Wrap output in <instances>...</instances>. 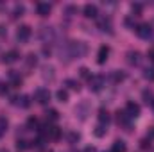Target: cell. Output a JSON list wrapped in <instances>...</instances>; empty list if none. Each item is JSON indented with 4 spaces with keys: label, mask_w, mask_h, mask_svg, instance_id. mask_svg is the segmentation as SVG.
<instances>
[{
    "label": "cell",
    "mask_w": 154,
    "mask_h": 152,
    "mask_svg": "<svg viewBox=\"0 0 154 152\" xmlns=\"http://www.w3.org/2000/svg\"><path fill=\"white\" fill-rule=\"evenodd\" d=\"M86 50H88V48H86V45H84L82 41H66V43L61 47L59 56H61V61L70 63L74 57H81V56H84Z\"/></svg>",
    "instance_id": "1"
},
{
    "label": "cell",
    "mask_w": 154,
    "mask_h": 152,
    "mask_svg": "<svg viewBox=\"0 0 154 152\" xmlns=\"http://www.w3.org/2000/svg\"><path fill=\"white\" fill-rule=\"evenodd\" d=\"M34 100L41 104V106H45V104H48V100H50V91L47 90V88H39L34 91Z\"/></svg>",
    "instance_id": "2"
},
{
    "label": "cell",
    "mask_w": 154,
    "mask_h": 152,
    "mask_svg": "<svg viewBox=\"0 0 154 152\" xmlns=\"http://www.w3.org/2000/svg\"><path fill=\"white\" fill-rule=\"evenodd\" d=\"M136 34L142 39H149L152 36V25H151V23H140V25L136 27Z\"/></svg>",
    "instance_id": "3"
},
{
    "label": "cell",
    "mask_w": 154,
    "mask_h": 152,
    "mask_svg": "<svg viewBox=\"0 0 154 152\" xmlns=\"http://www.w3.org/2000/svg\"><path fill=\"white\" fill-rule=\"evenodd\" d=\"M88 84H90V90L91 91H100L102 86H104V77L102 75H91L88 79Z\"/></svg>",
    "instance_id": "4"
},
{
    "label": "cell",
    "mask_w": 154,
    "mask_h": 152,
    "mask_svg": "<svg viewBox=\"0 0 154 152\" xmlns=\"http://www.w3.org/2000/svg\"><path fill=\"white\" fill-rule=\"evenodd\" d=\"M31 34H32V31H31L29 25H20L18 31H16V39L22 41V43H25V41H29Z\"/></svg>",
    "instance_id": "5"
},
{
    "label": "cell",
    "mask_w": 154,
    "mask_h": 152,
    "mask_svg": "<svg viewBox=\"0 0 154 152\" xmlns=\"http://www.w3.org/2000/svg\"><path fill=\"white\" fill-rule=\"evenodd\" d=\"M39 38L41 41L47 45V43H52L54 39H56V31L52 29V27H43L41 29V32H39Z\"/></svg>",
    "instance_id": "6"
},
{
    "label": "cell",
    "mask_w": 154,
    "mask_h": 152,
    "mask_svg": "<svg viewBox=\"0 0 154 152\" xmlns=\"http://www.w3.org/2000/svg\"><path fill=\"white\" fill-rule=\"evenodd\" d=\"M41 129H45V131H41V134H47V138H50V140L61 138V129L56 125H48V127H41Z\"/></svg>",
    "instance_id": "7"
},
{
    "label": "cell",
    "mask_w": 154,
    "mask_h": 152,
    "mask_svg": "<svg viewBox=\"0 0 154 152\" xmlns=\"http://www.w3.org/2000/svg\"><path fill=\"white\" fill-rule=\"evenodd\" d=\"M99 29L100 31H104V32H113V22H111V18L109 16H102V18H99Z\"/></svg>",
    "instance_id": "8"
},
{
    "label": "cell",
    "mask_w": 154,
    "mask_h": 152,
    "mask_svg": "<svg viewBox=\"0 0 154 152\" xmlns=\"http://www.w3.org/2000/svg\"><path fill=\"white\" fill-rule=\"evenodd\" d=\"M125 114H127L129 118H136V116L140 114V106H138L136 102H127V104H125Z\"/></svg>",
    "instance_id": "9"
},
{
    "label": "cell",
    "mask_w": 154,
    "mask_h": 152,
    "mask_svg": "<svg viewBox=\"0 0 154 152\" xmlns=\"http://www.w3.org/2000/svg\"><path fill=\"white\" fill-rule=\"evenodd\" d=\"M108 56H109V47L108 45H102L99 48V52H97V63L99 65H104L108 61Z\"/></svg>",
    "instance_id": "10"
},
{
    "label": "cell",
    "mask_w": 154,
    "mask_h": 152,
    "mask_svg": "<svg viewBox=\"0 0 154 152\" xmlns=\"http://www.w3.org/2000/svg\"><path fill=\"white\" fill-rule=\"evenodd\" d=\"M50 11H52V5L48 2H38L36 4V13H38L39 16H48Z\"/></svg>",
    "instance_id": "11"
},
{
    "label": "cell",
    "mask_w": 154,
    "mask_h": 152,
    "mask_svg": "<svg viewBox=\"0 0 154 152\" xmlns=\"http://www.w3.org/2000/svg\"><path fill=\"white\" fill-rule=\"evenodd\" d=\"M18 59H20V52H18V50H9V52H5V54H4V57H2V61H4V63H7V65L16 63Z\"/></svg>",
    "instance_id": "12"
},
{
    "label": "cell",
    "mask_w": 154,
    "mask_h": 152,
    "mask_svg": "<svg viewBox=\"0 0 154 152\" xmlns=\"http://www.w3.org/2000/svg\"><path fill=\"white\" fill-rule=\"evenodd\" d=\"M9 86H13V88H20L22 86V77H20V74L16 70L9 72Z\"/></svg>",
    "instance_id": "13"
},
{
    "label": "cell",
    "mask_w": 154,
    "mask_h": 152,
    "mask_svg": "<svg viewBox=\"0 0 154 152\" xmlns=\"http://www.w3.org/2000/svg\"><path fill=\"white\" fill-rule=\"evenodd\" d=\"M82 11H84V16L86 18H97V14H99V9H97L95 4H86Z\"/></svg>",
    "instance_id": "14"
},
{
    "label": "cell",
    "mask_w": 154,
    "mask_h": 152,
    "mask_svg": "<svg viewBox=\"0 0 154 152\" xmlns=\"http://www.w3.org/2000/svg\"><path fill=\"white\" fill-rule=\"evenodd\" d=\"M13 104H16V106H20V108H29V106H31V99H29L27 95L14 97V99H13Z\"/></svg>",
    "instance_id": "15"
},
{
    "label": "cell",
    "mask_w": 154,
    "mask_h": 152,
    "mask_svg": "<svg viewBox=\"0 0 154 152\" xmlns=\"http://www.w3.org/2000/svg\"><path fill=\"white\" fill-rule=\"evenodd\" d=\"M41 72H43V79L47 81H54V77H56V74H54V66H50V65H45L43 68H41Z\"/></svg>",
    "instance_id": "16"
},
{
    "label": "cell",
    "mask_w": 154,
    "mask_h": 152,
    "mask_svg": "<svg viewBox=\"0 0 154 152\" xmlns=\"http://www.w3.org/2000/svg\"><path fill=\"white\" fill-rule=\"evenodd\" d=\"M140 52H136V50H131V52H127V63L129 65H138L140 63Z\"/></svg>",
    "instance_id": "17"
},
{
    "label": "cell",
    "mask_w": 154,
    "mask_h": 152,
    "mask_svg": "<svg viewBox=\"0 0 154 152\" xmlns=\"http://www.w3.org/2000/svg\"><path fill=\"white\" fill-rule=\"evenodd\" d=\"M116 122L124 127H129V116L125 114V111H116Z\"/></svg>",
    "instance_id": "18"
},
{
    "label": "cell",
    "mask_w": 154,
    "mask_h": 152,
    "mask_svg": "<svg viewBox=\"0 0 154 152\" xmlns=\"http://www.w3.org/2000/svg\"><path fill=\"white\" fill-rule=\"evenodd\" d=\"M125 141L124 140H115L113 145H111V152H125Z\"/></svg>",
    "instance_id": "19"
},
{
    "label": "cell",
    "mask_w": 154,
    "mask_h": 152,
    "mask_svg": "<svg viewBox=\"0 0 154 152\" xmlns=\"http://www.w3.org/2000/svg\"><path fill=\"white\" fill-rule=\"evenodd\" d=\"M109 120H111V118H109V113H108V111H104V109L99 111V123H100V125H106V127H108Z\"/></svg>",
    "instance_id": "20"
},
{
    "label": "cell",
    "mask_w": 154,
    "mask_h": 152,
    "mask_svg": "<svg viewBox=\"0 0 154 152\" xmlns=\"http://www.w3.org/2000/svg\"><path fill=\"white\" fill-rule=\"evenodd\" d=\"M36 65H38L36 54H29V56L25 57V66H27V68H32V66H36Z\"/></svg>",
    "instance_id": "21"
},
{
    "label": "cell",
    "mask_w": 154,
    "mask_h": 152,
    "mask_svg": "<svg viewBox=\"0 0 154 152\" xmlns=\"http://www.w3.org/2000/svg\"><path fill=\"white\" fill-rule=\"evenodd\" d=\"M23 11H25V9H23V5H22V4H16V5H14V9H13V13H11V18H18V16H22V14H23Z\"/></svg>",
    "instance_id": "22"
},
{
    "label": "cell",
    "mask_w": 154,
    "mask_h": 152,
    "mask_svg": "<svg viewBox=\"0 0 154 152\" xmlns=\"http://www.w3.org/2000/svg\"><path fill=\"white\" fill-rule=\"evenodd\" d=\"M124 79H125V74H124V72H118V70H115V72L111 74V81H113L115 84H116V82H122Z\"/></svg>",
    "instance_id": "23"
},
{
    "label": "cell",
    "mask_w": 154,
    "mask_h": 152,
    "mask_svg": "<svg viewBox=\"0 0 154 152\" xmlns=\"http://www.w3.org/2000/svg\"><path fill=\"white\" fill-rule=\"evenodd\" d=\"M31 145H29V141H25V140H18L16 141V150L18 152H23V150H27Z\"/></svg>",
    "instance_id": "24"
},
{
    "label": "cell",
    "mask_w": 154,
    "mask_h": 152,
    "mask_svg": "<svg viewBox=\"0 0 154 152\" xmlns=\"http://www.w3.org/2000/svg\"><path fill=\"white\" fill-rule=\"evenodd\" d=\"M56 97H57L59 102H66V100H68V91H66V90H57Z\"/></svg>",
    "instance_id": "25"
},
{
    "label": "cell",
    "mask_w": 154,
    "mask_h": 152,
    "mask_svg": "<svg viewBox=\"0 0 154 152\" xmlns=\"http://www.w3.org/2000/svg\"><path fill=\"white\" fill-rule=\"evenodd\" d=\"M142 97H143V100H145L147 104H152V100H154V93L151 91V90H145V91L142 93Z\"/></svg>",
    "instance_id": "26"
},
{
    "label": "cell",
    "mask_w": 154,
    "mask_h": 152,
    "mask_svg": "<svg viewBox=\"0 0 154 152\" xmlns=\"http://www.w3.org/2000/svg\"><path fill=\"white\" fill-rule=\"evenodd\" d=\"M5 131H7V118L5 116H0V138L5 134Z\"/></svg>",
    "instance_id": "27"
},
{
    "label": "cell",
    "mask_w": 154,
    "mask_h": 152,
    "mask_svg": "<svg viewBox=\"0 0 154 152\" xmlns=\"http://www.w3.org/2000/svg\"><path fill=\"white\" fill-rule=\"evenodd\" d=\"M45 114H47V120H52V122H56V120L59 118V113H57L56 109H48Z\"/></svg>",
    "instance_id": "28"
},
{
    "label": "cell",
    "mask_w": 154,
    "mask_h": 152,
    "mask_svg": "<svg viewBox=\"0 0 154 152\" xmlns=\"http://www.w3.org/2000/svg\"><path fill=\"white\" fill-rule=\"evenodd\" d=\"M66 86H68L70 90H75V91H79V88H81V86H79V82L74 81V79H66Z\"/></svg>",
    "instance_id": "29"
},
{
    "label": "cell",
    "mask_w": 154,
    "mask_h": 152,
    "mask_svg": "<svg viewBox=\"0 0 154 152\" xmlns=\"http://www.w3.org/2000/svg\"><path fill=\"white\" fill-rule=\"evenodd\" d=\"M27 127H29V129H38V127H39L38 120H36L34 116H31V118L27 120Z\"/></svg>",
    "instance_id": "30"
},
{
    "label": "cell",
    "mask_w": 154,
    "mask_h": 152,
    "mask_svg": "<svg viewBox=\"0 0 154 152\" xmlns=\"http://www.w3.org/2000/svg\"><path fill=\"white\" fill-rule=\"evenodd\" d=\"M81 140V134L79 132H68V141L70 143H77Z\"/></svg>",
    "instance_id": "31"
},
{
    "label": "cell",
    "mask_w": 154,
    "mask_h": 152,
    "mask_svg": "<svg viewBox=\"0 0 154 152\" xmlns=\"http://www.w3.org/2000/svg\"><path fill=\"white\" fill-rule=\"evenodd\" d=\"M104 134H106V125H100L99 123L95 127V136H104Z\"/></svg>",
    "instance_id": "32"
},
{
    "label": "cell",
    "mask_w": 154,
    "mask_h": 152,
    "mask_svg": "<svg viewBox=\"0 0 154 152\" xmlns=\"http://www.w3.org/2000/svg\"><path fill=\"white\" fill-rule=\"evenodd\" d=\"M79 75L81 77H84V79H90V70H88V68H84V66H82V68H79Z\"/></svg>",
    "instance_id": "33"
},
{
    "label": "cell",
    "mask_w": 154,
    "mask_h": 152,
    "mask_svg": "<svg viewBox=\"0 0 154 152\" xmlns=\"http://www.w3.org/2000/svg\"><path fill=\"white\" fill-rule=\"evenodd\" d=\"M143 75H145V79H149V81H154V66L152 68H147Z\"/></svg>",
    "instance_id": "34"
},
{
    "label": "cell",
    "mask_w": 154,
    "mask_h": 152,
    "mask_svg": "<svg viewBox=\"0 0 154 152\" xmlns=\"http://www.w3.org/2000/svg\"><path fill=\"white\" fill-rule=\"evenodd\" d=\"M131 9L134 14H140L142 13V4H131Z\"/></svg>",
    "instance_id": "35"
},
{
    "label": "cell",
    "mask_w": 154,
    "mask_h": 152,
    "mask_svg": "<svg viewBox=\"0 0 154 152\" xmlns=\"http://www.w3.org/2000/svg\"><path fill=\"white\" fill-rule=\"evenodd\" d=\"M140 143H142V145H140L142 149H151V140H149V138H145V140H142Z\"/></svg>",
    "instance_id": "36"
},
{
    "label": "cell",
    "mask_w": 154,
    "mask_h": 152,
    "mask_svg": "<svg viewBox=\"0 0 154 152\" xmlns=\"http://www.w3.org/2000/svg\"><path fill=\"white\" fill-rule=\"evenodd\" d=\"M7 86H9V84H5V82H2V84H0V95H5V93L9 91V88H7Z\"/></svg>",
    "instance_id": "37"
},
{
    "label": "cell",
    "mask_w": 154,
    "mask_h": 152,
    "mask_svg": "<svg viewBox=\"0 0 154 152\" xmlns=\"http://www.w3.org/2000/svg\"><path fill=\"white\" fill-rule=\"evenodd\" d=\"M147 138H149V140H154V127H151V129H149V132H147Z\"/></svg>",
    "instance_id": "38"
},
{
    "label": "cell",
    "mask_w": 154,
    "mask_h": 152,
    "mask_svg": "<svg viewBox=\"0 0 154 152\" xmlns=\"http://www.w3.org/2000/svg\"><path fill=\"white\" fill-rule=\"evenodd\" d=\"M147 57H149V59H151V61L154 63V48H152V50H149V52H147Z\"/></svg>",
    "instance_id": "39"
},
{
    "label": "cell",
    "mask_w": 154,
    "mask_h": 152,
    "mask_svg": "<svg viewBox=\"0 0 154 152\" xmlns=\"http://www.w3.org/2000/svg\"><path fill=\"white\" fill-rule=\"evenodd\" d=\"M43 54H45V56H50V47L45 45V47H43Z\"/></svg>",
    "instance_id": "40"
},
{
    "label": "cell",
    "mask_w": 154,
    "mask_h": 152,
    "mask_svg": "<svg viewBox=\"0 0 154 152\" xmlns=\"http://www.w3.org/2000/svg\"><path fill=\"white\" fill-rule=\"evenodd\" d=\"M5 34H7V29L4 25H0V36H5Z\"/></svg>",
    "instance_id": "41"
},
{
    "label": "cell",
    "mask_w": 154,
    "mask_h": 152,
    "mask_svg": "<svg viewBox=\"0 0 154 152\" xmlns=\"http://www.w3.org/2000/svg\"><path fill=\"white\" fill-rule=\"evenodd\" d=\"M84 152H95V149H93V147H86V150Z\"/></svg>",
    "instance_id": "42"
},
{
    "label": "cell",
    "mask_w": 154,
    "mask_h": 152,
    "mask_svg": "<svg viewBox=\"0 0 154 152\" xmlns=\"http://www.w3.org/2000/svg\"><path fill=\"white\" fill-rule=\"evenodd\" d=\"M0 152H9V150H5V149H0Z\"/></svg>",
    "instance_id": "43"
},
{
    "label": "cell",
    "mask_w": 154,
    "mask_h": 152,
    "mask_svg": "<svg viewBox=\"0 0 154 152\" xmlns=\"http://www.w3.org/2000/svg\"><path fill=\"white\" fill-rule=\"evenodd\" d=\"M151 106H152V108H154V100H152V104H151Z\"/></svg>",
    "instance_id": "44"
}]
</instances>
